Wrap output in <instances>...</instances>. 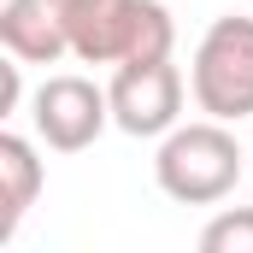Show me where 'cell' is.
<instances>
[{"instance_id":"6da1fadb","label":"cell","mask_w":253,"mask_h":253,"mask_svg":"<svg viewBox=\"0 0 253 253\" xmlns=\"http://www.w3.org/2000/svg\"><path fill=\"white\" fill-rule=\"evenodd\" d=\"M71 53L83 65H129V59H171L177 18L159 0H65Z\"/></svg>"},{"instance_id":"7a4b0ae2","label":"cell","mask_w":253,"mask_h":253,"mask_svg":"<svg viewBox=\"0 0 253 253\" xmlns=\"http://www.w3.org/2000/svg\"><path fill=\"white\" fill-rule=\"evenodd\" d=\"M242 147L224 118H200V124H177L171 135H159L153 153V177L177 206H218L224 194L242 183Z\"/></svg>"},{"instance_id":"3957f363","label":"cell","mask_w":253,"mask_h":253,"mask_svg":"<svg viewBox=\"0 0 253 253\" xmlns=\"http://www.w3.org/2000/svg\"><path fill=\"white\" fill-rule=\"evenodd\" d=\"M189 94L206 118H253V18H212L189 65Z\"/></svg>"},{"instance_id":"277c9868","label":"cell","mask_w":253,"mask_h":253,"mask_svg":"<svg viewBox=\"0 0 253 253\" xmlns=\"http://www.w3.org/2000/svg\"><path fill=\"white\" fill-rule=\"evenodd\" d=\"M30 118H36V135L53 147V153H83L100 141V129L112 124V94L94 83V77H77V71H59L36 88L30 100Z\"/></svg>"},{"instance_id":"5b68a950","label":"cell","mask_w":253,"mask_h":253,"mask_svg":"<svg viewBox=\"0 0 253 253\" xmlns=\"http://www.w3.org/2000/svg\"><path fill=\"white\" fill-rule=\"evenodd\" d=\"M112 124L124 135H171L183 118V71L171 59H129L106 83Z\"/></svg>"},{"instance_id":"8992f818","label":"cell","mask_w":253,"mask_h":253,"mask_svg":"<svg viewBox=\"0 0 253 253\" xmlns=\"http://www.w3.org/2000/svg\"><path fill=\"white\" fill-rule=\"evenodd\" d=\"M0 47H6V59H24V65L65 59L71 30H65L59 0H0Z\"/></svg>"},{"instance_id":"52a82bcc","label":"cell","mask_w":253,"mask_h":253,"mask_svg":"<svg viewBox=\"0 0 253 253\" xmlns=\"http://www.w3.org/2000/svg\"><path fill=\"white\" fill-rule=\"evenodd\" d=\"M42 183H47V171H42L36 147H30L18 129H6V135H0V242L18 236V224H24V212L36 206Z\"/></svg>"},{"instance_id":"ba28073f","label":"cell","mask_w":253,"mask_h":253,"mask_svg":"<svg viewBox=\"0 0 253 253\" xmlns=\"http://www.w3.org/2000/svg\"><path fill=\"white\" fill-rule=\"evenodd\" d=\"M200 253H253V206H230L200 230Z\"/></svg>"},{"instance_id":"9c48e42d","label":"cell","mask_w":253,"mask_h":253,"mask_svg":"<svg viewBox=\"0 0 253 253\" xmlns=\"http://www.w3.org/2000/svg\"><path fill=\"white\" fill-rule=\"evenodd\" d=\"M59 6H65V0H59Z\"/></svg>"}]
</instances>
